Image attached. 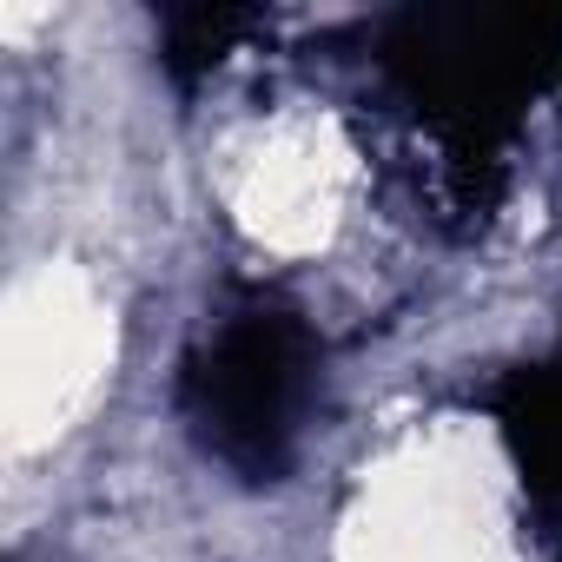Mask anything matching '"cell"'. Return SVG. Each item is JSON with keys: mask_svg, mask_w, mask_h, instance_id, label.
<instances>
[{"mask_svg": "<svg viewBox=\"0 0 562 562\" xmlns=\"http://www.w3.org/2000/svg\"><path fill=\"white\" fill-rule=\"evenodd\" d=\"M378 60L397 100L437 133L443 199L483 218L503 186V139L562 80V8H404L384 27Z\"/></svg>", "mask_w": 562, "mask_h": 562, "instance_id": "6da1fadb", "label": "cell"}, {"mask_svg": "<svg viewBox=\"0 0 562 562\" xmlns=\"http://www.w3.org/2000/svg\"><path fill=\"white\" fill-rule=\"evenodd\" d=\"M318 397V338L299 312L245 299L186 358L179 411L212 463L238 483H278L299 457L305 411Z\"/></svg>", "mask_w": 562, "mask_h": 562, "instance_id": "7a4b0ae2", "label": "cell"}, {"mask_svg": "<svg viewBox=\"0 0 562 562\" xmlns=\"http://www.w3.org/2000/svg\"><path fill=\"white\" fill-rule=\"evenodd\" d=\"M496 437L516 463V483L522 496L562 522V358H536V364H516L496 397Z\"/></svg>", "mask_w": 562, "mask_h": 562, "instance_id": "3957f363", "label": "cell"}, {"mask_svg": "<svg viewBox=\"0 0 562 562\" xmlns=\"http://www.w3.org/2000/svg\"><path fill=\"white\" fill-rule=\"evenodd\" d=\"M251 27H258V21H251L245 8H212V0H199V8H166V14H159V60H166V74H172L179 87H192V80H205Z\"/></svg>", "mask_w": 562, "mask_h": 562, "instance_id": "277c9868", "label": "cell"}]
</instances>
